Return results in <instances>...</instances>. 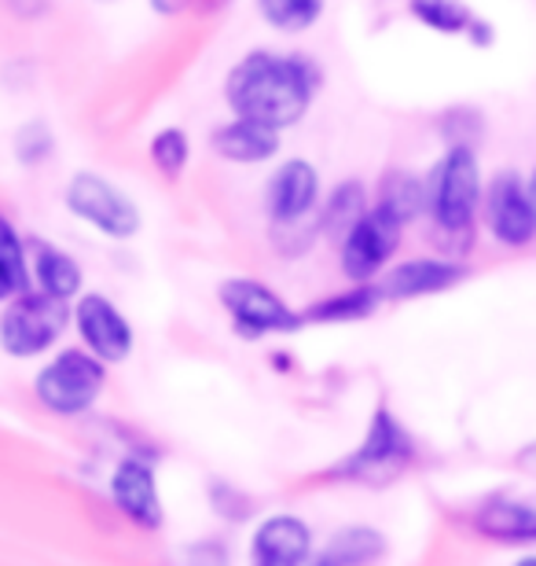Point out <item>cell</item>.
<instances>
[{
  "label": "cell",
  "instance_id": "cell-17",
  "mask_svg": "<svg viewBox=\"0 0 536 566\" xmlns=\"http://www.w3.org/2000/svg\"><path fill=\"white\" fill-rule=\"evenodd\" d=\"M474 530L488 541H536V507L518 501H493L474 515Z\"/></svg>",
  "mask_w": 536,
  "mask_h": 566
},
{
  "label": "cell",
  "instance_id": "cell-18",
  "mask_svg": "<svg viewBox=\"0 0 536 566\" xmlns=\"http://www.w3.org/2000/svg\"><path fill=\"white\" fill-rule=\"evenodd\" d=\"M379 302H382L379 287H371V283H353L349 291L330 294V298L309 305L302 321H313V324H346V321H364V316H371V313H375V305H379Z\"/></svg>",
  "mask_w": 536,
  "mask_h": 566
},
{
  "label": "cell",
  "instance_id": "cell-23",
  "mask_svg": "<svg viewBox=\"0 0 536 566\" xmlns=\"http://www.w3.org/2000/svg\"><path fill=\"white\" fill-rule=\"evenodd\" d=\"M408 8H412V15L423 27L438 33H471V27L477 22L463 0H408Z\"/></svg>",
  "mask_w": 536,
  "mask_h": 566
},
{
  "label": "cell",
  "instance_id": "cell-14",
  "mask_svg": "<svg viewBox=\"0 0 536 566\" xmlns=\"http://www.w3.org/2000/svg\"><path fill=\"white\" fill-rule=\"evenodd\" d=\"M313 534L302 518L272 515L250 541V566H309Z\"/></svg>",
  "mask_w": 536,
  "mask_h": 566
},
{
  "label": "cell",
  "instance_id": "cell-6",
  "mask_svg": "<svg viewBox=\"0 0 536 566\" xmlns=\"http://www.w3.org/2000/svg\"><path fill=\"white\" fill-rule=\"evenodd\" d=\"M217 298H221L224 313L232 316L235 332L243 338L298 332V327L305 324L302 316L294 313L276 291H269L261 280H246V276L224 280L221 291H217Z\"/></svg>",
  "mask_w": 536,
  "mask_h": 566
},
{
  "label": "cell",
  "instance_id": "cell-11",
  "mask_svg": "<svg viewBox=\"0 0 536 566\" xmlns=\"http://www.w3.org/2000/svg\"><path fill=\"white\" fill-rule=\"evenodd\" d=\"M316 202H320V174L313 169V163L291 158V163H283L276 174H272L269 191H265L272 224L294 229V224H302L316 210Z\"/></svg>",
  "mask_w": 536,
  "mask_h": 566
},
{
  "label": "cell",
  "instance_id": "cell-28",
  "mask_svg": "<svg viewBox=\"0 0 536 566\" xmlns=\"http://www.w3.org/2000/svg\"><path fill=\"white\" fill-rule=\"evenodd\" d=\"M518 468L526 471V474H536V441H533V446H526V449L518 452Z\"/></svg>",
  "mask_w": 536,
  "mask_h": 566
},
{
  "label": "cell",
  "instance_id": "cell-4",
  "mask_svg": "<svg viewBox=\"0 0 536 566\" xmlns=\"http://www.w3.org/2000/svg\"><path fill=\"white\" fill-rule=\"evenodd\" d=\"M107 382V365L88 349H63L33 379V394L55 416H82L99 401Z\"/></svg>",
  "mask_w": 536,
  "mask_h": 566
},
{
  "label": "cell",
  "instance_id": "cell-5",
  "mask_svg": "<svg viewBox=\"0 0 536 566\" xmlns=\"http://www.w3.org/2000/svg\"><path fill=\"white\" fill-rule=\"evenodd\" d=\"M412 457H416L412 438L404 434V427L397 423L390 412L379 409L371 420L368 438H364V446L353 452V457L341 460L330 474H335V479H349V482L382 485V482L397 479V474L412 463Z\"/></svg>",
  "mask_w": 536,
  "mask_h": 566
},
{
  "label": "cell",
  "instance_id": "cell-27",
  "mask_svg": "<svg viewBox=\"0 0 536 566\" xmlns=\"http://www.w3.org/2000/svg\"><path fill=\"white\" fill-rule=\"evenodd\" d=\"M11 294H19V287H15V280H11V273H8V265L0 262V302H8Z\"/></svg>",
  "mask_w": 536,
  "mask_h": 566
},
{
  "label": "cell",
  "instance_id": "cell-2",
  "mask_svg": "<svg viewBox=\"0 0 536 566\" xmlns=\"http://www.w3.org/2000/svg\"><path fill=\"white\" fill-rule=\"evenodd\" d=\"M427 185V213L444 235H466L482 207V169L474 147L455 144L433 163Z\"/></svg>",
  "mask_w": 536,
  "mask_h": 566
},
{
  "label": "cell",
  "instance_id": "cell-26",
  "mask_svg": "<svg viewBox=\"0 0 536 566\" xmlns=\"http://www.w3.org/2000/svg\"><path fill=\"white\" fill-rule=\"evenodd\" d=\"M158 15H177V11H185L188 8V0H147Z\"/></svg>",
  "mask_w": 536,
  "mask_h": 566
},
{
  "label": "cell",
  "instance_id": "cell-25",
  "mask_svg": "<svg viewBox=\"0 0 536 566\" xmlns=\"http://www.w3.org/2000/svg\"><path fill=\"white\" fill-rule=\"evenodd\" d=\"M8 8H11V15L15 19H41L44 11H49V0H8Z\"/></svg>",
  "mask_w": 536,
  "mask_h": 566
},
{
  "label": "cell",
  "instance_id": "cell-1",
  "mask_svg": "<svg viewBox=\"0 0 536 566\" xmlns=\"http://www.w3.org/2000/svg\"><path fill=\"white\" fill-rule=\"evenodd\" d=\"M320 74L302 55L250 52L228 74L224 96L232 115L265 122L272 129H287L305 118Z\"/></svg>",
  "mask_w": 536,
  "mask_h": 566
},
{
  "label": "cell",
  "instance_id": "cell-29",
  "mask_svg": "<svg viewBox=\"0 0 536 566\" xmlns=\"http://www.w3.org/2000/svg\"><path fill=\"white\" fill-rule=\"evenodd\" d=\"M526 191H529V202H533V213H536V166H533V174L526 180Z\"/></svg>",
  "mask_w": 536,
  "mask_h": 566
},
{
  "label": "cell",
  "instance_id": "cell-22",
  "mask_svg": "<svg viewBox=\"0 0 536 566\" xmlns=\"http://www.w3.org/2000/svg\"><path fill=\"white\" fill-rule=\"evenodd\" d=\"M261 19L280 33H302L324 15V0H258Z\"/></svg>",
  "mask_w": 536,
  "mask_h": 566
},
{
  "label": "cell",
  "instance_id": "cell-16",
  "mask_svg": "<svg viewBox=\"0 0 536 566\" xmlns=\"http://www.w3.org/2000/svg\"><path fill=\"white\" fill-rule=\"evenodd\" d=\"M33 280H38V291L52 294V298L71 302L74 294H82V265L74 262L71 254L60 251L52 243H33Z\"/></svg>",
  "mask_w": 536,
  "mask_h": 566
},
{
  "label": "cell",
  "instance_id": "cell-24",
  "mask_svg": "<svg viewBox=\"0 0 536 566\" xmlns=\"http://www.w3.org/2000/svg\"><path fill=\"white\" fill-rule=\"evenodd\" d=\"M147 151H151V163L158 166V174L180 177V174H185V166H188V158H191L188 133L177 129V126L158 129L155 137H151V147H147Z\"/></svg>",
  "mask_w": 536,
  "mask_h": 566
},
{
  "label": "cell",
  "instance_id": "cell-31",
  "mask_svg": "<svg viewBox=\"0 0 536 566\" xmlns=\"http://www.w3.org/2000/svg\"><path fill=\"white\" fill-rule=\"evenodd\" d=\"M313 566H335V563H327V559H320V563H313Z\"/></svg>",
  "mask_w": 536,
  "mask_h": 566
},
{
  "label": "cell",
  "instance_id": "cell-3",
  "mask_svg": "<svg viewBox=\"0 0 536 566\" xmlns=\"http://www.w3.org/2000/svg\"><path fill=\"white\" fill-rule=\"evenodd\" d=\"M66 324H71V310L63 298L27 287L11 294L0 313V346L11 357H41L44 349L60 343Z\"/></svg>",
  "mask_w": 536,
  "mask_h": 566
},
{
  "label": "cell",
  "instance_id": "cell-30",
  "mask_svg": "<svg viewBox=\"0 0 536 566\" xmlns=\"http://www.w3.org/2000/svg\"><path fill=\"white\" fill-rule=\"evenodd\" d=\"M515 566H536V556H526L522 563H515Z\"/></svg>",
  "mask_w": 536,
  "mask_h": 566
},
{
  "label": "cell",
  "instance_id": "cell-20",
  "mask_svg": "<svg viewBox=\"0 0 536 566\" xmlns=\"http://www.w3.org/2000/svg\"><path fill=\"white\" fill-rule=\"evenodd\" d=\"M364 213H368V202H364V188L357 180H346V185H338L335 191L327 196V207H324V235L327 240L341 243V235H346L353 224H357Z\"/></svg>",
  "mask_w": 536,
  "mask_h": 566
},
{
  "label": "cell",
  "instance_id": "cell-13",
  "mask_svg": "<svg viewBox=\"0 0 536 566\" xmlns=\"http://www.w3.org/2000/svg\"><path fill=\"white\" fill-rule=\"evenodd\" d=\"M111 496L122 507L125 518H133L136 526L158 530L162 526V496H158V482L151 463L125 457L111 474Z\"/></svg>",
  "mask_w": 536,
  "mask_h": 566
},
{
  "label": "cell",
  "instance_id": "cell-8",
  "mask_svg": "<svg viewBox=\"0 0 536 566\" xmlns=\"http://www.w3.org/2000/svg\"><path fill=\"white\" fill-rule=\"evenodd\" d=\"M404 221L390 213L386 207H368V213L341 235L338 251H341V273L353 283H368L386 269V262L393 258L397 243H401Z\"/></svg>",
  "mask_w": 536,
  "mask_h": 566
},
{
  "label": "cell",
  "instance_id": "cell-21",
  "mask_svg": "<svg viewBox=\"0 0 536 566\" xmlns=\"http://www.w3.org/2000/svg\"><path fill=\"white\" fill-rule=\"evenodd\" d=\"M382 552H386V541H382L379 530L349 526V530H341V534H335L324 559L335 563V566H368V563L379 559Z\"/></svg>",
  "mask_w": 536,
  "mask_h": 566
},
{
  "label": "cell",
  "instance_id": "cell-7",
  "mask_svg": "<svg viewBox=\"0 0 536 566\" xmlns=\"http://www.w3.org/2000/svg\"><path fill=\"white\" fill-rule=\"evenodd\" d=\"M66 210L74 218H82L85 224H93L96 232L111 235V240H129V235L140 232V210H136V202L99 174L71 177V185H66Z\"/></svg>",
  "mask_w": 536,
  "mask_h": 566
},
{
  "label": "cell",
  "instance_id": "cell-15",
  "mask_svg": "<svg viewBox=\"0 0 536 566\" xmlns=\"http://www.w3.org/2000/svg\"><path fill=\"white\" fill-rule=\"evenodd\" d=\"M213 151L224 158V163L235 166H258L276 158L280 151V129L265 126V122L254 118H232L224 126H217L213 133Z\"/></svg>",
  "mask_w": 536,
  "mask_h": 566
},
{
  "label": "cell",
  "instance_id": "cell-19",
  "mask_svg": "<svg viewBox=\"0 0 536 566\" xmlns=\"http://www.w3.org/2000/svg\"><path fill=\"white\" fill-rule=\"evenodd\" d=\"M379 207L397 213L408 224L419 213H427V185L408 174V169H390L379 180Z\"/></svg>",
  "mask_w": 536,
  "mask_h": 566
},
{
  "label": "cell",
  "instance_id": "cell-12",
  "mask_svg": "<svg viewBox=\"0 0 536 566\" xmlns=\"http://www.w3.org/2000/svg\"><path fill=\"white\" fill-rule=\"evenodd\" d=\"M466 276V265L455 258H412L393 269H386V276L375 283L382 294V302H408V298H427V294H441L455 287Z\"/></svg>",
  "mask_w": 536,
  "mask_h": 566
},
{
  "label": "cell",
  "instance_id": "cell-10",
  "mask_svg": "<svg viewBox=\"0 0 536 566\" xmlns=\"http://www.w3.org/2000/svg\"><path fill=\"white\" fill-rule=\"evenodd\" d=\"M74 324L82 332L88 354H96L104 365H122L133 354V324L107 294H85L74 310Z\"/></svg>",
  "mask_w": 536,
  "mask_h": 566
},
{
  "label": "cell",
  "instance_id": "cell-9",
  "mask_svg": "<svg viewBox=\"0 0 536 566\" xmlns=\"http://www.w3.org/2000/svg\"><path fill=\"white\" fill-rule=\"evenodd\" d=\"M485 224L504 247H526L536 240V213L518 174H496L482 191Z\"/></svg>",
  "mask_w": 536,
  "mask_h": 566
}]
</instances>
